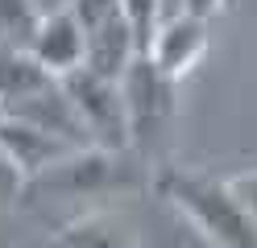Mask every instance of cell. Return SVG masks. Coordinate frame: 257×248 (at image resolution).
I'll use <instances>...</instances> for the list:
<instances>
[{"label": "cell", "instance_id": "obj_1", "mask_svg": "<svg viewBox=\"0 0 257 248\" xmlns=\"http://www.w3.org/2000/svg\"><path fill=\"white\" fill-rule=\"evenodd\" d=\"M154 190L166 203L187 215V223L216 248H257V223L236 198L232 182H220L212 174L166 165L154 174Z\"/></svg>", "mask_w": 257, "mask_h": 248}, {"label": "cell", "instance_id": "obj_2", "mask_svg": "<svg viewBox=\"0 0 257 248\" xmlns=\"http://www.w3.org/2000/svg\"><path fill=\"white\" fill-rule=\"evenodd\" d=\"M141 182L137 165H128V153H108V149H75L67 161L34 178L21 194H62V198H91V194H116L133 190Z\"/></svg>", "mask_w": 257, "mask_h": 248}, {"label": "cell", "instance_id": "obj_3", "mask_svg": "<svg viewBox=\"0 0 257 248\" xmlns=\"http://www.w3.org/2000/svg\"><path fill=\"white\" fill-rule=\"evenodd\" d=\"M75 99V112L83 120L91 149H108V153H128L133 149V132H128V104H124V87L116 79H104L95 71H75L62 79Z\"/></svg>", "mask_w": 257, "mask_h": 248}, {"label": "cell", "instance_id": "obj_4", "mask_svg": "<svg viewBox=\"0 0 257 248\" xmlns=\"http://www.w3.org/2000/svg\"><path fill=\"white\" fill-rule=\"evenodd\" d=\"M120 87H124V104H128L133 149H150L166 132L170 116H174V87H179V83L166 79L154 66V58L141 54L133 66H128V75L120 79Z\"/></svg>", "mask_w": 257, "mask_h": 248}, {"label": "cell", "instance_id": "obj_5", "mask_svg": "<svg viewBox=\"0 0 257 248\" xmlns=\"http://www.w3.org/2000/svg\"><path fill=\"white\" fill-rule=\"evenodd\" d=\"M203 54H207V17H195V13L179 9V13H170L162 21V29H158V38H154L146 58H154V66L166 79L183 83L203 62Z\"/></svg>", "mask_w": 257, "mask_h": 248}, {"label": "cell", "instance_id": "obj_6", "mask_svg": "<svg viewBox=\"0 0 257 248\" xmlns=\"http://www.w3.org/2000/svg\"><path fill=\"white\" fill-rule=\"evenodd\" d=\"M0 149L9 153L13 165H17L25 186L75 153L71 141H62V137H54V132L29 124V120H13V116H0Z\"/></svg>", "mask_w": 257, "mask_h": 248}, {"label": "cell", "instance_id": "obj_7", "mask_svg": "<svg viewBox=\"0 0 257 248\" xmlns=\"http://www.w3.org/2000/svg\"><path fill=\"white\" fill-rule=\"evenodd\" d=\"M29 50H34V58L50 75H58V79H67V75H75V71L87 66V33H83V25H79L75 13L46 17Z\"/></svg>", "mask_w": 257, "mask_h": 248}, {"label": "cell", "instance_id": "obj_8", "mask_svg": "<svg viewBox=\"0 0 257 248\" xmlns=\"http://www.w3.org/2000/svg\"><path fill=\"white\" fill-rule=\"evenodd\" d=\"M50 75L46 66L34 58V50H21V46H0V116H5V108H13L17 99L34 95L38 87H46Z\"/></svg>", "mask_w": 257, "mask_h": 248}, {"label": "cell", "instance_id": "obj_9", "mask_svg": "<svg viewBox=\"0 0 257 248\" xmlns=\"http://www.w3.org/2000/svg\"><path fill=\"white\" fill-rule=\"evenodd\" d=\"M54 248H137L124 231L100 211H87V215H75L67 227H58Z\"/></svg>", "mask_w": 257, "mask_h": 248}, {"label": "cell", "instance_id": "obj_10", "mask_svg": "<svg viewBox=\"0 0 257 248\" xmlns=\"http://www.w3.org/2000/svg\"><path fill=\"white\" fill-rule=\"evenodd\" d=\"M42 9L34 0H0V46H21L29 50L42 29Z\"/></svg>", "mask_w": 257, "mask_h": 248}, {"label": "cell", "instance_id": "obj_11", "mask_svg": "<svg viewBox=\"0 0 257 248\" xmlns=\"http://www.w3.org/2000/svg\"><path fill=\"white\" fill-rule=\"evenodd\" d=\"M120 9L128 17V25H133L137 33V46H141V54H150V46L158 38V29H162V9H166V0H120Z\"/></svg>", "mask_w": 257, "mask_h": 248}, {"label": "cell", "instance_id": "obj_12", "mask_svg": "<svg viewBox=\"0 0 257 248\" xmlns=\"http://www.w3.org/2000/svg\"><path fill=\"white\" fill-rule=\"evenodd\" d=\"M71 13L79 17V25H83V33H91L95 25L112 21V17H120L124 9H120V0H75V9H71Z\"/></svg>", "mask_w": 257, "mask_h": 248}, {"label": "cell", "instance_id": "obj_13", "mask_svg": "<svg viewBox=\"0 0 257 248\" xmlns=\"http://www.w3.org/2000/svg\"><path fill=\"white\" fill-rule=\"evenodd\" d=\"M228 182H232L236 198L245 203V211L253 215V223H257V170H249V174H236V178H228Z\"/></svg>", "mask_w": 257, "mask_h": 248}, {"label": "cell", "instance_id": "obj_14", "mask_svg": "<svg viewBox=\"0 0 257 248\" xmlns=\"http://www.w3.org/2000/svg\"><path fill=\"white\" fill-rule=\"evenodd\" d=\"M25 190V178L17 174V165L9 161V153L0 149V194H9V198H17Z\"/></svg>", "mask_w": 257, "mask_h": 248}, {"label": "cell", "instance_id": "obj_15", "mask_svg": "<svg viewBox=\"0 0 257 248\" xmlns=\"http://www.w3.org/2000/svg\"><path fill=\"white\" fill-rule=\"evenodd\" d=\"M179 5H183V13H195V17H207V21H212L224 9V0H179Z\"/></svg>", "mask_w": 257, "mask_h": 248}, {"label": "cell", "instance_id": "obj_16", "mask_svg": "<svg viewBox=\"0 0 257 248\" xmlns=\"http://www.w3.org/2000/svg\"><path fill=\"white\" fill-rule=\"evenodd\" d=\"M34 5L42 9V17H54V13H71L75 0H34Z\"/></svg>", "mask_w": 257, "mask_h": 248}]
</instances>
